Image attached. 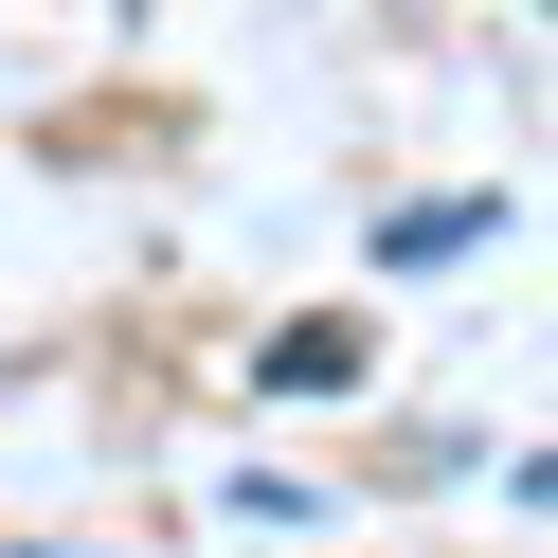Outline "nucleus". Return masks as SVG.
Listing matches in <instances>:
<instances>
[{
	"label": "nucleus",
	"instance_id": "obj_1",
	"mask_svg": "<svg viewBox=\"0 0 558 558\" xmlns=\"http://www.w3.org/2000/svg\"><path fill=\"white\" fill-rule=\"evenodd\" d=\"M486 234V198H414V217H378V270H433V253H469Z\"/></svg>",
	"mask_w": 558,
	"mask_h": 558
}]
</instances>
